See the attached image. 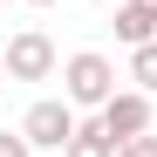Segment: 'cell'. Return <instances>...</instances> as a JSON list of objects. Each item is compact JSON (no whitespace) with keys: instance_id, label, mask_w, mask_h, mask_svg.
<instances>
[{"instance_id":"6da1fadb","label":"cell","mask_w":157,"mask_h":157,"mask_svg":"<svg viewBox=\"0 0 157 157\" xmlns=\"http://www.w3.org/2000/svg\"><path fill=\"white\" fill-rule=\"evenodd\" d=\"M116 82H130V75H116V62L96 55V48H82V55L62 62V96L75 102V109H102V102L116 96Z\"/></svg>"},{"instance_id":"7a4b0ae2","label":"cell","mask_w":157,"mask_h":157,"mask_svg":"<svg viewBox=\"0 0 157 157\" xmlns=\"http://www.w3.org/2000/svg\"><path fill=\"white\" fill-rule=\"evenodd\" d=\"M21 130H28V144H34V150H68V137L82 130V116H75V102H68V96H41V102H28Z\"/></svg>"},{"instance_id":"3957f363","label":"cell","mask_w":157,"mask_h":157,"mask_svg":"<svg viewBox=\"0 0 157 157\" xmlns=\"http://www.w3.org/2000/svg\"><path fill=\"white\" fill-rule=\"evenodd\" d=\"M7 82H48V75L62 68V55H55V41H48L41 28H21V34H7Z\"/></svg>"},{"instance_id":"277c9868","label":"cell","mask_w":157,"mask_h":157,"mask_svg":"<svg viewBox=\"0 0 157 157\" xmlns=\"http://www.w3.org/2000/svg\"><path fill=\"white\" fill-rule=\"evenodd\" d=\"M96 116L109 123V137H116V144H130V137H144V130H150V96H144V89H116Z\"/></svg>"},{"instance_id":"5b68a950","label":"cell","mask_w":157,"mask_h":157,"mask_svg":"<svg viewBox=\"0 0 157 157\" xmlns=\"http://www.w3.org/2000/svg\"><path fill=\"white\" fill-rule=\"evenodd\" d=\"M116 41L123 48L157 41V0H116Z\"/></svg>"},{"instance_id":"8992f818","label":"cell","mask_w":157,"mask_h":157,"mask_svg":"<svg viewBox=\"0 0 157 157\" xmlns=\"http://www.w3.org/2000/svg\"><path fill=\"white\" fill-rule=\"evenodd\" d=\"M116 150H123V144L109 137V123H102V116H89V123L68 137V150H62V157H116Z\"/></svg>"},{"instance_id":"52a82bcc","label":"cell","mask_w":157,"mask_h":157,"mask_svg":"<svg viewBox=\"0 0 157 157\" xmlns=\"http://www.w3.org/2000/svg\"><path fill=\"white\" fill-rule=\"evenodd\" d=\"M130 82H137L144 96H157V41H144V48H130Z\"/></svg>"},{"instance_id":"ba28073f","label":"cell","mask_w":157,"mask_h":157,"mask_svg":"<svg viewBox=\"0 0 157 157\" xmlns=\"http://www.w3.org/2000/svg\"><path fill=\"white\" fill-rule=\"evenodd\" d=\"M0 157H34V144H28V130H0Z\"/></svg>"},{"instance_id":"9c48e42d","label":"cell","mask_w":157,"mask_h":157,"mask_svg":"<svg viewBox=\"0 0 157 157\" xmlns=\"http://www.w3.org/2000/svg\"><path fill=\"white\" fill-rule=\"evenodd\" d=\"M116 157H157V137H150V130H144V137H130V144H123Z\"/></svg>"},{"instance_id":"30bf717a","label":"cell","mask_w":157,"mask_h":157,"mask_svg":"<svg viewBox=\"0 0 157 157\" xmlns=\"http://www.w3.org/2000/svg\"><path fill=\"white\" fill-rule=\"evenodd\" d=\"M0 82H7V55H0Z\"/></svg>"},{"instance_id":"8fae6325","label":"cell","mask_w":157,"mask_h":157,"mask_svg":"<svg viewBox=\"0 0 157 157\" xmlns=\"http://www.w3.org/2000/svg\"><path fill=\"white\" fill-rule=\"evenodd\" d=\"M28 7H55V0H28Z\"/></svg>"}]
</instances>
